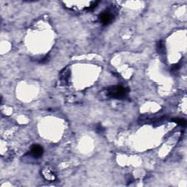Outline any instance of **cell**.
Returning a JSON list of instances; mask_svg holds the SVG:
<instances>
[{"label":"cell","instance_id":"6da1fadb","mask_svg":"<svg viewBox=\"0 0 187 187\" xmlns=\"http://www.w3.org/2000/svg\"><path fill=\"white\" fill-rule=\"evenodd\" d=\"M128 89L123 86H113L107 88V94L109 97L113 99H122L127 96Z\"/></svg>","mask_w":187,"mask_h":187},{"label":"cell","instance_id":"7a4b0ae2","mask_svg":"<svg viewBox=\"0 0 187 187\" xmlns=\"http://www.w3.org/2000/svg\"><path fill=\"white\" fill-rule=\"evenodd\" d=\"M113 18H114V16L111 12H110V11H105L102 12L99 16V21L104 26L110 24L113 21Z\"/></svg>","mask_w":187,"mask_h":187},{"label":"cell","instance_id":"3957f363","mask_svg":"<svg viewBox=\"0 0 187 187\" xmlns=\"http://www.w3.org/2000/svg\"><path fill=\"white\" fill-rule=\"evenodd\" d=\"M43 152H44L43 148L40 145H33L32 146V148H31L30 154L32 157H35V158H39V157H42V155L43 154Z\"/></svg>","mask_w":187,"mask_h":187},{"label":"cell","instance_id":"277c9868","mask_svg":"<svg viewBox=\"0 0 187 187\" xmlns=\"http://www.w3.org/2000/svg\"><path fill=\"white\" fill-rule=\"evenodd\" d=\"M173 121L176 123L177 124H178V125L182 126V127H184V126L186 125V120L181 119V118H174V119H173Z\"/></svg>","mask_w":187,"mask_h":187},{"label":"cell","instance_id":"5b68a950","mask_svg":"<svg viewBox=\"0 0 187 187\" xmlns=\"http://www.w3.org/2000/svg\"><path fill=\"white\" fill-rule=\"evenodd\" d=\"M164 49H165V45H164L162 41H160L158 43V46H157V50H158L159 52H164Z\"/></svg>","mask_w":187,"mask_h":187},{"label":"cell","instance_id":"8992f818","mask_svg":"<svg viewBox=\"0 0 187 187\" xmlns=\"http://www.w3.org/2000/svg\"><path fill=\"white\" fill-rule=\"evenodd\" d=\"M179 68H180V65H179V64H176V65H175L173 67L171 70H172L173 72L178 71V70Z\"/></svg>","mask_w":187,"mask_h":187}]
</instances>
